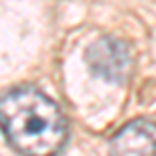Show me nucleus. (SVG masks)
<instances>
[{
	"instance_id": "nucleus-1",
	"label": "nucleus",
	"mask_w": 156,
	"mask_h": 156,
	"mask_svg": "<svg viewBox=\"0 0 156 156\" xmlns=\"http://www.w3.org/2000/svg\"><path fill=\"white\" fill-rule=\"evenodd\" d=\"M6 142L23 156H56L67 144V119L58 104L31 85L15 87L0 102Z\"/></svg>"
},
{
	"instance_id": "nucleus-2",
	"label": "nucleus",
	"mask_w": 156,
	"mask_h": 156,
	"mask_svg": "<svg viewBox=\"0 0 156 156\" xmlns=\"http://www.w3.org/2000/svg\"><path fill=\"white\" fill-rule=\"evenodd\" d=\"M85 58H87L92 71L96 75L110 79V81L125 79L127 73H129V67H131V56L127 52V46L108 36L96 40L87 48Z\"/></svg>"
},
{
	"instance_id": "nucleus-3",
	"label": "nucleus",
	"mask_w": 156,
	"mask_h": 156,
	"mask_svg": "<svg viewBox=\"0 0 156 156\" xmlns=\"http://www.w3.org/2000/svg\"><path fill=\"white\" fill-rule=\"evenodd\" d=\"M110 156H156V123L135 119L110 140Z\"/></svg>"
}]
</instances>
